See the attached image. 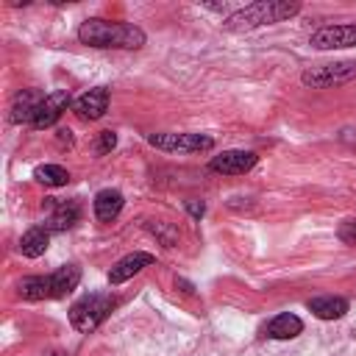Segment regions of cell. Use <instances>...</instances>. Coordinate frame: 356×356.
Wrapping results in <instances>:
<instances>
[{"label":"cell","instance_id":"cell-1","mask_svg":"<svg viewBox=\"0 0 356 356\" xmlns=\"http://www.w3.org/2000/svg\"><path fill=\"white\" fill-rule=\"evenodd\" d=\"M78 39L89 47H125L136 50L145 44V31L125 22H108V19H86L78 28Z\"/></svg>","mask_w":356,"mask_h":356},{"label":"cell","instance_id":"cell-2","mask_svg":"<svg viewBox=\"0 0 356 356\" xmlns=\"http://www.w3.org/2000/svg\"><path fill=\"white\" fill-rule=\"evenodd\" d=\"M298 8L300 6L289 3V0H259V3H250V6H242L239 11H234L225 19V28L228 31H250V28H259V25L289 19V17L298 14Z\"/></svg>","mask_w":356,"mask_h":356},{"label":"cell","instance_id":"cell-3","mask_svg":"<svg viewBox=\"0 0 356 356\" xmlns=\"http://www.w3.org/2000/svg\"><path fill=\"white\" fill-rule=\"evenodd\" d=\"M114 303H117V300H114L108 292H89V295H83V298L75 300L72 309H70V323H72V328L81 331V334L95 331V328L111 314Z\"/></svg>","mask_w":356,"mask_h":356},{"label":"cell","instance_id":"cell-4","mask_svg":"<svg viewBox=\"0 0 356 356\" xmlns=\"http://www.w3.org/2000/svg\"><path fill=\"white\" fill-rule=\"evenodd\" d=\"M356 78V61H334V64H320V67H312L300 75V81L306 86H314V89H328V86H337V83H345Z\"/></svg>","mask_w":356,"mask_h":356},{"label":"cell","instance_id":"cell-5","mask_svg":"<svg viewBox=\"0 0 356 356\" xmlns=\"http://www.w3.org/2000/svg\"><path fill=\"white\" fill-rule=\"evenodd\" d=\"M150 145L161 147V150H178V153H200V150H211L214 139L203 136V134H153Z\"/></svg>","mask_w":356,"mask_h":356},{"label":"cell","instance_id":"cell-6","mask_svg":"<svg viewBox=\"0 0 356 356\" xmlns=\"http://www.w3.org/2000/svg\"><path fill=\"white\" fill-rule=\"evenodd\" d=\"M317 50H334V47H356V25H323L309 39Z\"/></svg>","mask_w":356,"mask_h":356},{"label":"cell","instance_id":"cell-7","mask_svg":"<svg viewBox=\"0 0 356 356\" xmlns=\"http://www.w3.org/2000/svg\"><path fill=\"white\" fill-rule=\"evenodd\" d=\"M67 106H70V95L64 92V89H58V92H50V95H44L42 97V103H39V108H36V114H33V128H50V125H56L58 122V117L67 111Z\"/></svg>","mask_w":356,"mask_h":356},{"label":"cell","instance_id":"cell-8","mask_svg":"<svg viewBox=\"0 0 356 356\" xmlns=\"http://www.w3.org/2000/svg\"><path fill=\"white\" fill-rule=\"evenodd\" d=\"M256 164V153L253 150H222L220 156L211 159V170L222 172V175H242Z\"/></svg>","mask_w":356,"mask_h":356},{"label":"cell","instance_id":"cell-9","mask_svg":"<svg viewBox=\"0 0 356 356\" xmlns=\"http://www.w3.org/2000/svg\"><path fill=\"white\" fill-rule=\"evenodd\" d=\"M150 264H153V256H150V253H142V250L128 253V256H122V259L108 270V284H111V286H117V284L128 281L131 275L142 273V270H145V267H150Z\"/></svg>","mask_w":356,"mask_h":356},{"label":"cell","instance_id":"cell-10","mask_svg":"<svg viewBox=\"0 0 356 356\" xmlns=\"http://www.w3.org/2000/svg\"><path fill=\"white\" fill-rule=\"evenodd\" d=\"M47 206H50V214H47V225L44 228H50V231H67L81 217V209L72 200H53V197H47Z\"/></svg>","mask_w":356,"mask_h":356},{"label":"cell","instance_id":"cell-11","mask_svg":"<svg viewBox=\"0 0 356 356\" xmlns=\"http://www.w3.org/2000/svg\"><path fill=\"white\" fill-rule=\"evenodd\" d=\"M108 108V92L103 86H95L89 92H83L78 100H75V111L83 117V120H97L103 117Z\"/></svg>","mask_w":356,"mask_h":356},{"label":"cell","instance_id":"cell-12","mask_svg":"<svg viewBox=\"0 0 356 356\" xmlns=\"http://www.w3.org/2000/svg\"><path fill=\"white\" fill-rule=\"evenodd\" d=\"M39 103H42V95L39 92H33V89H22L17 97H14V103H11V114H8V120L11 122H33V114H36V108H39Z\"/></svg>","mask_w":356,"mask_h":356},{"label":"cell","instance_id":"cell-13","mask_svg":"<svg viewBox=\"0 0 356 356\" xmlns=\"http://www.w3.org/2000/svg\"><path fill=\"white\" fill-rule=\"evenodd\" d=\"M122 195L117 192V189H100L97 195H95V217L100 220V222H111L120 211H122Z\"/></svg>","mask_w":356,"mask_h":356},{"label":"cell","instance_id":"cell-14","mask_svg":"<svg viewBox=\"0 0 356 356\" xmlns=\"http://www.w3.org/2000/svg\"><path fill=\"white\" fill-rule=\"evenodd\" d=\"M309 312L320 320H339L345 312H348V300L345 298H334V295H325V298H312L309 303Z\"/></svg>","mask_w":356,"mask_h":356},{"label":"cell","instance_id":"cell-15","mask_svg":"<svg viewBox=\"0 0 356 356\" xmlns=\"http://www.w3.org/2000/svg\"><path fill=\"white\" fill-rule=\"evenodd\" d=\"M300 331H303L300 317H295V314H289V312L273 317V320L267 323V328H264V334H267L270 339H292V337H298Z\"/></svg>","mask_w":356,"mask_h":356},{"label":"cell","instance_id":"cell-16","mask_svg":"<svg viewBox=\"0 0 356 356\" xmlns=\"http://www.w3.org/2000/svg\"><path fill=\"white\" fill-rule=\"evenodd\" d=\"M47 245H50V228H42V225L25 231V236L19 239V250H22V256H28V259L42 256V253L47 250Z\"/></svg>","mask_w":356,"mask_h":356},{"label":"cell","instance_id":"cell-17","mask_svg":"<svg viewBox=\"0 0 356 356\" xmlns=\"http://www.w3.org/2000/svg\"><path fill=\"white\" fill-rule=\"evenodd\" d=\"M81 281V270L75 264H67V267H58L56 273H50V289H53V298H64L67 292H72Z\"/></svg>","mask_w":356,"mask_h":356},{"label":"cell","instance_id":"cell-18","mask_svg":"<svg viewBox=\"0 0 356 356\" xmlns=\"http://www.w3.org/2000/svg\"><path fill=\"white\" fill-rule=\"evenodd\" d=\"M19 295L25 300H42V298H53L50 289V275H31L19 281Z\"/></svg>","mask_w":356,"mask_h":356},{"label":"cell","instance_id":"cell-19","mask_svg":"<svg viewBox=\"0 0 356 356\" xmlns=\"http://www.w3.org/2000/svg\"><path fill=\"white\" fill-rule=\"evenodd\" d=\"M33 178L39 184H44V186H64L70 181V172L64 167H58V164H42V167L33 170Z\"/></svg>","mask_w":356,"mask_h":356},{"label":"cell","instance_id":"cell-20","mask_svg":"<svg viewBox=\"0 0 356 356\" xmlns=\"http://www.w3.org/2000/svg\"><path fill=\"white\" fill-rule=\"evenodd\" d=\"M117 145V134L114 131H100V136H97V153H108L111 147Z\"/></svg>","mask_w":356,"mask_h":356},{"label":"cell","instance_id":"cell-21","mask_svg":"<svg viewBox=\"0 0 356 356\" xmlns=\"http://www.w3.org/2000/svg\"><path fill=\"white\" fill-rule=\"evenodd\" d=\"M339 239H342L345 245H353V248H356V220L342 222V228H339Z\"/></svg>","mask_w":356,"mask_h":356},{"label":"cell","instance_id":"cell-22","mask_svg":"<svg viewBox=\"0 0 356 356\" xmlns=\"http://www.w3.org/2000/svg\"><path fill=\"white\" fill-rule=\"evenodd\" d=\"M186 209H189L195 217H200V214H203V203H195V200H192V203H186Z\"/></svg>","mask_w":356,"mask_h":356}]
</instances>
